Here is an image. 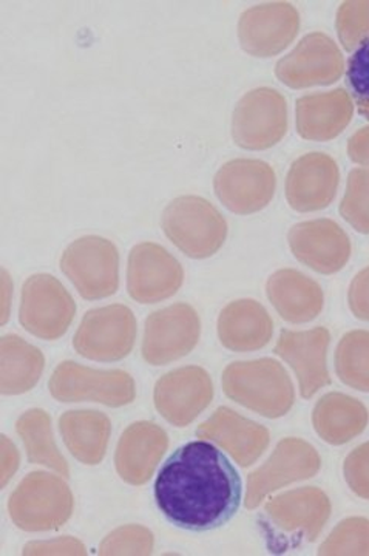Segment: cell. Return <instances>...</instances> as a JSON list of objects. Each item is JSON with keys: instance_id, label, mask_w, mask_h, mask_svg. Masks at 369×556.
I'll use <instances>...</instances> for the list:
<instances>
[{"instance_id": "6da1fadb", "label": "cell", "mask_w": 369, "mask_h": 556, "mask_svg": "<svg viewBox=\"0 0 369 556\" xmlns=\"http://www.w3.org/2000/svg\"><path fill=\"white\" fill-rule=\"evenodd\" d=\"M243 482L228 457L211 442L175 450L155 481V501L171 525L190 532L225 526L239 511Z\"/></svg>"}, {"instance_id": "7a4b0ae2", "label": "cell", "mask_w": 369, "mask_h": 556, "mask_svg": "<svg viewBox=\"0 0 369 556\" xmlns=\"http://www.w3.org/2000/svg\"><path fill=\"white\" fill-rule=\"evenodd\" d=\"M222 391L230 401L268 419H279L295 404L294 383L273 358L233 362L222 371Z\"/></svg>"}, {"instance_id": "3957f363", "label": "cell", "mask_w": 369, "mask_h": 556, "mask_svg": "<svg viewBox=\"0 0 369 556\" xmlns=\"http://www.w3.org/2000/svg\"><path fill=\"white\" fill-rule=\"evenodd\" d=\"M167 239L189 258L217 254L228 239V222L211 201L196 195L171 200L161 215Z\"/></svg>"}, {"instance_id": "277c9868", "label": "cell", "mask_w": 369, "mask_h": 556, "mask_svg": "<svg viewBox=\"0 0 369 556\" xmlns=\"http://www.w3.org/2000/svg\"><path fill=\"white\" fill-rule=\"evenodd\" d=\"M75 500L67 482L47 471H33L10 496L9 511L24 532L60 530L72 518Z\"/></svg>"}, {"instance_id": "5b68a950", "label": "cell", "mask_w": 369, "mask_h": 556, "mask_svg": "<svg viewBox=\"0 0 369 556\" xmlns=\"http://www.w3.org/2000/svg\"><path fill=\"white\" fill-rule=\"evenodd\" d=\"M50 393L64 404L91 401L105 407L130 405L137 397V387L123 369H93L73 361L58 365L50 378Z\"/></svg>"}, {"instance_id": "8992f818", "label": "cell", "mask_w": 369, "mask_h": 556, "mask_svg": "<svg viewBox=\"0 0 369 556\" xmlns=\"http://www.w3.org/2000/svg\"><path fill=\"white\" fill-rule=\"evenodd\" d=\"M61 269L80 298L102 300L119 288V252L104 237L86 236L73 241L61 257Z\"/></svg>"}, {"instance_id": "52a82bcc", "label": "cell", "mask_w": 369, "mask_h": 556, "mask_svg": "<svg viewBox=\"0 0 369 556\" xmlns=\"http://www.w3.org/2000/svg\"><path fill=\"white\" fill-rule=\"evenodd\" d=\"M290 112L279 90L258 87L241 97L233 109L232 139L240 149L268 150L287 137Z\"/></svg>"}, {"instance_id": "ba28073f", "label": "cell", "mask_w": 369, "mask_h": 556, "mask_svg": "<svg viewBox=\"0 0 369 556\" xmlns=\"http://www.w3.org/2000/svg\"><path fill=\"white\" fill-rule=\"evenodd\" d=\"M331 501L317 486H300L272 497L265 506V526L292 546L314 543L331 518Z\"/></svg>"}, {"instance_id": "9c48e42d", "label": "cell", "mask_w": 369, "mask_h": 556, "mask_svg": "<svg viewBox=\"0 0 369 556\" xmlns=\"http://www.w3.org/2000/svg\"><path fill=\"white\" fill-rule=\"evenodd\" d=\"M76 302L67 288L50 274H35L22 287L20 321L25 331L42 340H58L72 327Z\"/></svg>"}, {"instance_id": "30bf717a", "label": "cell", "mask_w": 369, "mask_h": 556, "mask_svg": "<svg viewBox=\"0 0 369 556\" xmlns=\"http://www.w3.org/2000/svg\"><path fill=\"white\" fill-rule=\"evenodd\" d=\"M137 332V317L129 306H101L82 317L73 346L89 361L118 362L133 350Z\"/></svg>"}, {"instance_id": "8fae6325", "label": "cell", "mask_w": 369, "mask_h": 556, "mask_svg": "<svg viewBox=\"0 0 369 556\" xmlns=\"http://www.w3.org/2000/svg\"><path fill=\"white\" fill-rule=\"evenodd\" d=\"M277 79L292 90L327 87L345 75V56L334 39L314 31L276 64Z\"/></svg>"}, {"instance_id": "7c38bea8", "label": "cell", "mask_w": 369, "mask_h": 556, "mask_svg": "<svg viewBox=\"0 0 369 556\" xmlns=\"http://www.w3.org/2000/svg\"><path fill=\"white\" fill-rule=\"evenodd\" d=\"M201 320L189 303H174L145 320L142 358L153 367H163L192 353L199 345Z\"/></svg>"}, {"instance_id": "4fadbf2b", "label": "cell", "mask_w": 369, "mask_h": 556, "mask_svg": "<svg viewBox=\"0 0 369 556\" xmlns=\"http://www.w3.org/2000/svg\"><path fill=\"white\" fill-rule=\"evenodd\" d=\"M276 190V170L263 160H230L214 177L215 195L237 215L257 214L268 207Z\"/></svg>"}, {"instance_id": "5bb4252c", "label": "cell", "mask_w": 369, "mask_h": 556, "mask_svg": "<svg viewBox=\"0 0 369 556\" xmlns=\"http://www.w3.org/2000/svg\"><path fill=\"white\" fill-rule=\"evenodd\" d=\"M321 468L317 450L298 438H287L279 442L269 459L247 478V510H254L263 501L281 486L306 481L316 477Z\"/></svg>"}, {"instance_id": "9a60e30c", "label": "cell", "mask_w": 369, "mask_h": 556, "mask_svg": "<svg viewBox=\"0 0 369 556\" xmlns=\"http://www.w3.org/2000/svg\"><path fill=\"white\" fill-rule=\"evenodd\" d=\"M300 13L291 2H265L241 13L239 40L243 51L259 60L283 53L300 31Z\"/></svg>"}, {"instance_id": "2e32d148", "label": "cell", "mask_w": 369, "mask_h": 556, "mask_svg": "<svg viewBox=\"0 0 369 556\" xmlns=\"http://www.w3.org/2000/svg\"><path fill=\"white\" fill-rule=\"evenodd\" d=\"M182 283L184 269L166 248L150 241L131 248L127 262V292L135 302L155 305L174 298Z\"/></svg>"}, {"instance_id": "e0dca14e", "label": "cell", "mask_w": 369, "mask_h": 556, "mask_svg": "<svg viewBox=\"0 0 369 556\" xmlns=\"http://www.w3.org/2000/svg\"><path fill=\"white\" fill-rule=\"evenodd\" d=\"M214 399V382L206 369L190 365L167 372L156 382V412L175 427H188Z\"/></svg>"}, {"instance_id": "ac0fdd59", "label": "cell", "mask_w": 369, "mask_h": 556, "mask_svg": "<svg viewBox=\"0 0 369 556\" xmlns=\"http://www.w3.org/2000/svg\"><path fill=\"white\" fill-rule=\"evenodd\" d=\"M288 243L300 263L323 276H332L345 268L353 252L348 233L339 223L328 218L292 226Z\"/></svg>"}, {"instance_id": "d6986e66", "label": "cell", "mask_w": 369, "mask_h": 556, "mask_svg": "<svg viewBox=\"0 0 369 556\" xmlns=\"http://www.w3.org/2000/svg\"><path fill=\"white\" fill-rule=\"evenodd\" d=\"M330 343L331 332L323 327L308 331L281 329L273 354L294 369L303 399L316 396L321 388L331 386L327 362Z\"/></svg>"}, {"instance_id": "ffe728a7", "label": "cell", "mask_w": 369, "mask_h": 556, "mask_svg": "<svg viewBox=\"0 0 369 556\" xmlns=\"http://www.w3.org/2000/svg\"><path fill=\"white\" fill-rule=\"evenodd\" d=\"M338 161L323 152H309L291 164L284 179V195L295 212L323 211L338 195Z\"/></svg>"}, {"instance_id": "44dd1931", "label": "cell", "mask_w": 369, "mask_h": 556, "mask_svg": "<svg viewBox=\"0 0 369 556\" xmlns=\"http://www.w3.org/2000/svg\"><path fill=\"white\" fill-rule=\"evenodd\" d=\"M354 112L353 98L343 87L303 94L295 102V129L306 141H332L349 126Z\"/></svg>"}, {"instance_id": "7402d4cb", "label": "cell", "mask_w": 369, "mask_h": 556, "mask_svg": "<svg viewBox=\"0 0 369 556\" xmlns=\"http://www.w3.org/2000/svg\"><path fill=\"white\" fill-rule=\"evenodd\" d=\"M196 437L220 445L241 467H251L269 447L268 428L241 416L229 407H220L196 428Z\"/></svg>"}, {"instance_id": "603a6c76", "label": "cell", "mask_w": 369, "mask_h": 556, "mask_svg": "<svg viewBox=\"0 0 369 556\" xmlns=\"http://www.w3.org/2000/svg\"><path fill=\"white\" fill-rule=\"evenodd\" d=\"M167 447L169 438L155 422L140 420L131 424L119 438L116 447V471L127 484L144 485L155 473Z\"/></svg>"}, {"instance_id": "cb8c5ba5", "label": "cell", "mask_w": 369, "mask_h": 556, "mask_svg": "<svg viewBox=\"0 0 369 556\" xmlns=\"http://www.w3.org/2000/svg\"><path fill=\"white\" fill-rule=\"evenodd\" d=\"M217 331L222 346L233 353H251L268 345L273 320L257 300L240 299L221 309Z\"/></svg>"}, {"instance_id": "d4e9b609", "label": "cell", "mask_w": 369, "mask_h": 556, "mask_svg": "<svg viewBox=\"0 0 369 556\" xmlns=\"http://www.w3.org/2000/svg\"><path fill=\"white\" fill-rule=\"evenodd\" d=\"M266 294L279 316L292 325L309 324L323 311V289L297 269H280L269 277Z\"/></svg>"}, {"instance_id": "484cf974", "label": "cell", "mask_w": 369, "mask_h": 556, "mask_svg": "<svg viewBox=\"0 0 369 556\" xmlns=\"http://www.w3.org/2000/svg\"><path fill=\"white\" fill-rule=\"evenodd\" d=\"M367 407L343 393H328L313 409V426L320 439L330 445H345L367 430Z\"/></svg>"}, {"instance_id": "4316f807", "label": "cell", "mask_w": 369, "mask_h": 556, "mask_svg": "<svg viewBox=\"0 0 369 556\" xmlns=\"http://www.w3.org/2000/svg\"><path fill=\"white\" fill-rule=\"evenodd\" d=\"M61 437L73 457L86 466H98L107 453L112 422L94 409H73L60 419Z\"/></svg>"}, {"instance_id": "83f0119b", "label": "cell", "mask_w": 369, "mask_h": 556, "mask_svg": "<svg viewBox=\"0 0 369 556\" xmlns=\"http://www.w3.org/2000/svg\"><path fill=\"white\" fill-rule=\"evenodd\" d=\"M46 368L42 351L17 334L0 340V388L3 396H20L38 386Z\"/></svg>"}, {"instance_id": "f1b7e54d", "label": "cell", "mask_w": 369, "mask_h": 556, "mask_svg": "<svg viewBox=\"0 0 369 556\" xmlns=\"http://www.w3.org/2000/svg\"><path fill=\"white\" fill-rule=\"evenodd\" d=\"M16 431L24 442L28 463L49 467L61 477H71L67 459L54 442L49 413L40 408L28 409L17 419Z\"/></svg>"}, {"instance_id": "f546056e", "label": "cell", "mask_w": 369, "mask_h": 556, "mask_svg": "<svg viewBox=\"0 0 369 556\" xmlns=\"http://www.w3.org/2000/svg\"><path fill=\"white\" fill-rule=\"evenodd\" d=\"M340 382L361 393H369V331L356 329L340 339L334 354Z\"/></svg>"}, {"instance_id": "4dcf8cb0", "label": "cell", "mask_w": 369, "mask_h": 556, "mask_svg": "<svg viewBox=\"0 0 369 556\" xmlns=\"http://www.w3.org/2000/svg\"><path fill=\"white\" fill-rule=\"evenodd\" d=\"M340 215L351 228L369 236V169L356 167L346 179L345 195L340 201Z\"/></svg>"}, {"instance_id": "1f68e13d", "label": "cell", "mask_w": 369, "mask_h": 556, "mask_svg": "<svg viewBox=\"0 0 369 556\" xmlns=\"http://www.w3.org/2000/svg\"><path fill=\"white\" fill-rule=\"evenodd\" d=\"M319 555L369 556V519L353 517L340 522L321 544Z\"/></svg>"}, {"instance_id": "d6a6232c", "label": "cell", "mask_w": 369, "mask_h": 556, "mask_svg": "<svg viewBox=\"0 0 369 556\" xmlns=\"http://www.w3.org/2000/svg\"><path fill=\"white\" fill-rule=\"evenodd\" d=\"M335 31L343 49L353 53L369 35V0H346L335 14Z\"/></svg>"}, {"instance_id": "836d02e7", "label": "cell", "mask_w": 369, "mask_h": 556, "mask_svg": "<svg viewBox=\"0 0 369 556\" xmlns=\"http://www.w3.org/2000/svg\"><path fill=\"white\" fill-rule=\"evenodd\" d=\"M345 76L357 112L369 123V35L351 53Z\"/></svg>"}, {"instance_id": "e575fe53", "label": "cell", "mask_w": 369, "mask_h": 556, "mask_svg": "<svg viewBox=\"0 0 369 556\" xmlns=\"http://www.w3.org/2000/svg\"><path fill=\"white\" fill-rule=\"evenodd\" d=\"M155 546V538L142 526H123L104 538L100 546L101 555H150Z\"/></svg>"}, {"instance_id": "d590c367", "label": "cell", "mask_w": 369, "mask_h": 556, "mask_svg": "<svg viewBox=\"0 0 369 556\" xmlns=\"http://www.w3.org/2000/svg\"><path fill=\"white\" fill-rule=\"evenodd\" d=\"M346 484L354 495L369 501V442L354 448L343 464Z\"/></svg>"}, {"instance_id": "8d00e7d4", "label": "cell", "mask_w": 369, "mask_h": 556, "mask_svg": "<svg viewBox=\"0 0 369 556\" xmlns=\"http://www.w3.org/2000/svg\"><path fill=\"white\" fill-rule=\"evenodd\" d=\"M24 555H86V546L72 536L54 538L50 541H33L24 547Z\"/></svg>"}, {"instance_id": "74e56055", "label": "cell", "mask_w": 369, "mask_h": 556, "mask_svg": "<svg viewBox=\"0 0 369 556\" xmlns=\"http://www.w3.org/2000/svg\"><path fill=\"white\" fill-rule=\"evenodd\" d=\"M348 305L351 313L359 320L369 321V266L351 281Z\"/></svg>"}, {"instance_id": "f35d334b", "label": "cell", "mask_w": 369, "mask_h": 556, "mask_svg": "<svg viewBox=\"0 0 369 556\" xmlns=\"http://www.w3.org/2000/svg\"><path fill=\"white\" fill-rule=\"evenodd\" d=\"M346 152L354 164L369 169V126L361 127L356 134L351 135Z\"/></svg>"}, {"instance_id": "ab89813d", "label": "cell", "mask_w": 369, "mask_h": 556, "mask_svg": "<svg viewBox=\"0 0 369 556\" xmlns=\"http://www.w3.org/2000/svg\"><path fill=\"white\" fill-rule=\"evenodd\" d=\"M0 459H2V489L9 484L11 478L16 473L20 468L21 456L17 452L16 445L10 441L9 438L2 437V452H0Z\"/></svg>"}, {"instance_id": "60d3db41", "label": "cell", "mask_w": 369, "mask_h": 556, "mask_svg": "<svg viewBox=\"0 0 369 556\" xmlns=\"http://www.w3.org/2000/svg\"><path fill=\"white\" fill-rule=\"evenodd\" d=\"M13 300V280L5 268H2V325L9 321Z\"/></svg>"}]
</instances>
